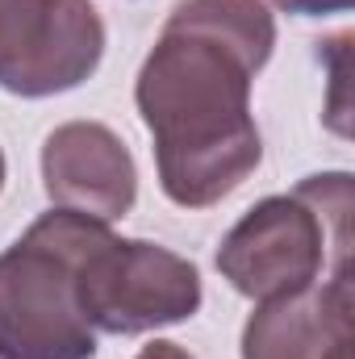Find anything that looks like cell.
Returning a JSON list of instances; mask_svg holds the SVG:
<instances>
[{
  "mask_svg": "<svg viewBox=\"0 0 355 359\" xmlns=\"http://www.w3.org/2000/svg\"><path fill=\"white\" fill-rule=\"evenodd\" d=\"M255 72L222 42L163 25L147 55L134 100L155 138V163L168 201L209 209L230 196L264 159L251 117Z\"/></svg>",
  "mask_w": 355,
  "mask_h": 359,
  "instance_id": "cell-1",
  "label": "cell"
},
{
  "mask_svg": "<svg viewBox=\"0 0 355 359\" xmlns=\"http://www.w3.org/2000/svg\"><path fill=\"white\" fill-rule=\"evenodd\" d=\"M217 271L251 301H280L351 271V176L326 172L267 196L222 238Z\"/></svg>",
  "mask_w": 355,
  "mask_h": 359,
  "instance_id": "cell-2",
  "label": "cell"
},
{
  "mask_svg": "<svg viewBox=\"0 0 355 359\" xmlns=\"http://www.w3.org/2000/svg\"><path fill=\"white\" fill-rule=\"evenodd\" d=\"M105 234V222L59 209L0 255V359L96 355V334L80 309V264Z\"/></svg>",
  "mask_w": 355,
  "mask_h": 359,
  "instance_id": "cell-3",
  "label": "cell"
},
{
  "mask_svg": "<svg viewBox=\"0 0 355 359\" xmlns=\"http://www.w3.org/2000/svg\"><path fill=\"white\" fill-rule=\"evenodd\" d=\"M80 309L92 330L147 334L201 309V276L159 243L105 234L80 264Z\"/></svg>",
  "mask_w": 355,
  "mask_h": 359,
  "instance_id": "cell-4",
  "label": "cell"
},
{
  "mask_svg": "<svg viewBox=\"0 0 355 359\" xmlns=\"http://www.w3.org/2000/svg\"><path fill=\"white\" fill-rule=\"evenodd\" d=\"M105 21L88 0H0V88L72 92L100 67Z\"/></svg>",
  "mask_w": 355,
  "mask_h": 359,
  "instance_id": "cell-5",
  "label": "cell"
},
{
  "mask_svg": "<svg viewBox=\"0 0 355 359\" xmlns=\"http://www.w3.org/2000/svg\"><path fill=\"white\" fill-rule=\"evenodd\" d=\"M46 196L92 222H113L134 209L138 168L126 142L100 121H67L42 142Z\"/></svg>",
  "mask_w": 355,
  "mask_h": 359,
  "instance_id": "cell-6",
  "label": "cell"
},
{
  "mask_svg": "<svg viewBox=\"0 0 355 359\" xmlns=\"http://www.w3.org/2000/svg\"><path fill=\"white\" fill-rule=\"evenodd\" d=\"M351 271H335L297 297L264 301L243 326V359H351Z\"/></svg>",
  "mask_w": 355,
  "mask_h": 359,
  "instance_id": "cell-7",
  "label": "cell"
},
{
  "mask_svg": "<svg viewBox=\"0 0 355 359\" xmlns=\"http://www.w3.org/2000/svg\"><path fill=\"white\" fill-rule=\"evenodd\" d=\"M168 25L222 42L251 72L264 67L276 46V25H272V13L264 8V0H180Z\"/></svg>",
  "mask_w": 355,
  "mask_h": 359,
  "instance_id": "cell-8",
  "label": "cell"
},
{
  "mask_svg": "<svg viewBox=\"0 0 355 359\" xmlns=\"http://www.w3.org/2000/svg\"><path fill=\"white\" fill-rule=\"evenodd\" d=\"M280 4L284 13H297V17H322V13H347L351 0H272Z\"/></svg>",
  "mask_w": 355,
  "mask_h": 359,
  "instance_id": "cell-9",
  "label": "cell"
},
{
  "mask_svg": "<svg viewBox=\"0 0 355 359\" xmlns=\"http://www.w3.org/2000/svg\"><path fill=\"white\" fill-rule=\"evenodd\" d=\"M134 359H192L184 347H176V343H151V347H142Z\"/></svg>",
  "mask_w": 355,
  "mask_h": 359,
  "instance_id": "cell-10",
  "label": "cell"
},
{
  "mask_svg": "<svg viewBox=\"0 0 355 359\" xmlns=\"http://www.w3.org/2000/svg\"><path fill=\"white\" fill-rule=\"evenodd\" d=\"M0 188H4V155H0Z\"/></svg>",
  "mask_w": 355,
  "mask_h": 359,
  "instance_id": "cell-11",
  "label": "cell"
}]
</instances>
